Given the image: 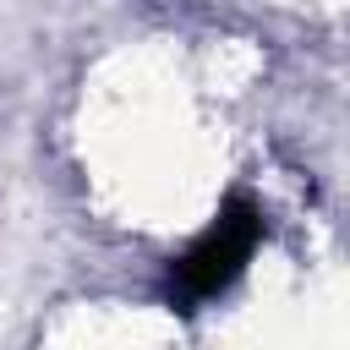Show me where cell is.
<instances>
[{"instance_id": "6da1fadb", "label": "cell", "mask_w": 350, "mask_h": 350, "mask_svg": "<svg viewBox=\"0 0 350 350\" xmlns=\"http://www.w3.org/2000/svg\"><path fill=\"white\" fill-rule=\"evenodd\" d=\"M257 241H262V208H257L246 191L224 197V208L213 213V224L170 262V301H175L180 312H191V306L224 295V290L246 273Z\"/></svg>"}]
</instances>
